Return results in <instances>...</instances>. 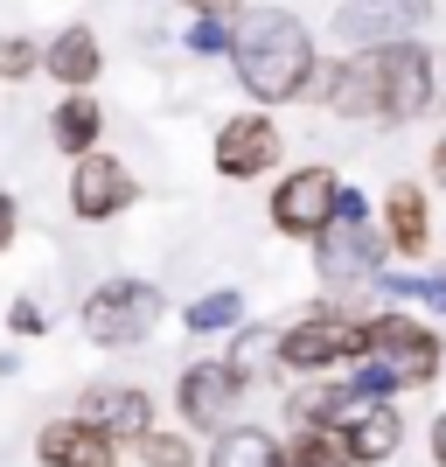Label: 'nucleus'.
Wrapping results in <instances>:
<instances>
[{
  "label": "nucleus",
  "instance_id": "nucleus-4",
  "mask_svg": "<svg viewBox=\"0 0 446 467\" xmlns=\"http://www.w3.org/2000/svg\"><path fill=\"white\" fill-rule=\"evenodd\" d=\"M363 321L369 314L342 307V300H314L300 321L279 328V370L286 377H335L363 356Z\"/></svg>",
  "mask_w": 446,
  "mask_h": 467
},
{
  "label": "nucleus",
  "instance_id": "nucleus-32",
  "mask_svg": "<svg viewBox=\"0 0 446 467\" xmlns=\"http://www.w3.org/2000/svg\"><path fill=\"white\" fill-rule=\"evenodd\" d=\"M440 273H446V265H440Z\"/></svg>",
  "mask_w": 446,
  "mask_h": 467
},
{
  "label": "nucleus",
  "instance_id": "nucleus-30",
  "mask_svg": "<svg viewBox=\"0 0 446 467\" xmlns=\"http://www.w3.org/2000/svg\"><path fill=\"white\" fill-rule=\"evenodd\" d=\"M432 182H440V189H446V133L432 140Z\"/></svg>",
  "mask_w": 446,
  "mask_h": 467
},
{
  "label": "nucleus",
  "instance_id": "nucleus-18",
  "mask_svg": "<svg viewBox=\"0 0 446 467\" xmlns=\"http://www.w3.org/2000/svg\"><path fill=\"white\" fill-rule=\"evenodd\" d=\"M202 467H286V440H279L272 426H252V419H237V426H223V432L210 440Z\"/></svg>",
  "mask_w": 446,
  "mask_h": 467
},
{
  "label": "nucleus",
  "instance_id": "nucleus-6",
  "mask_svg": "<svg viewBox=\"0 0 446 467\" xmlns=\"http://www.w3.org/2000/svg\"><path fill=\"white\" fill-rule=\"evenodd\" d=\"M342 189L349 182L335 175L328 161H307V168H286V175L272 182L265 195V216H272V231L293 237V244H314V237L335 223V202H342Z\"/></svg>",
  "mask_w": 446,
  "mask_h": 467
},
{
  "label": "nucleus",
  "instance_id": "nucleus-28",
  "mask_svg": "<svg viewBox=\"0 0 446 467\" xmlns=\"http://www.w3.org/2000/svg\"><path fill=\"white\" fill-rule=\"evenodd\" d=\"M182 7H189V15H223V21L244 15V0H182Z\"/></svg>",
  "mask_w": 446,
  "mask_h": 467
},
{
  "label": "nucleus",
  "instance_id": "nucleus-3",
  "mask_svg": "<svg viewBox=\"0 0 446 467\" xmlns=\"http://www.w3.org/2000/svg\"><path fill=\"white\" fill-rule=\"evenodd\" d=\"M314 252V273H321V286H328V300H363V293H377V279L390 273V237H384V223L369 216V202L356 189H342V202H335V223L321 237L307 244ZM363 314V307H356Z\"/></svg>",
  "mask_w": 446,
  "mask_h": 467
},
{
  "label": "nucleus",
  "instance_id": "nucleus-26",
  "mask_svg": "<svg viewBox=\"0 0 446 467\" xmlns=\"http://www.w3.org/2000/svg\"><path fill=\"white\" fill-rule=\"evenodd\" d=\"M7 328H15V335H49V307H42V300H28V293H21L15 307H7Z\"/></svg>",
  "mask_w": 446,
  "mask_h": 467
},
{
  "label": "nucleus",
  "instance_id": "nucleus-24",
  "mask_svg": "<svg viewBox=\"0 0 446 467\" xmlns=\"http://www.w3.org/2000/svg\"><path fill=\"white\" fill-rule=\"evenodd\" d=\"M231 36H237V21L223 15H195V28L182 42H189V57H231Z\"/></svg>",
  "mask_w": 446,
  "mask_h": 467
},
{
  "label": "nucleus",
  "instance_id": "nucleus-2",
  "mask_svg": "<svg viewBox=\"0 0 446 467\" xmlns=\"http://www.w3.org/2000/svg\"><path fill=\"white\" fill-rule=\"evenodd\" d=\"M446 370V342L426 314L411 307H377L363 321V356L349 363V377L369 398H405V390H426Z\"/></svg>",
  "mask_w": 446,
  "mask_h": 467
},
{
  "label": "nucleus",
  "instance_id": "nucleus-22",
  "mask_svg": "<svg viewBox=\"0 0 446 467\" xmlns=\"http://www.w3.org/2000/svg\"><path fill=\"white\" fill-rule=\"evenodd\" d=\"M140 467H195V432L189 426H154V432H147V440H140Z\"/></svg>",
  "mask_w": 446,
  "mask_h": 467
},
{
  "label": "nucleus",
  "instance_id": "nucleus-31",
  "mask_svg": "<svg viewBox=\"0 0 446 467\" xmlns=\"http://www.w3.org/2000/svg\"><path fill=\"white\" fill-rule=\"evenodd\" d=\"M432 78H440V105H446V49H432Z\"/></svg>",
  "mask_w": 446,
  "mask_h": 467
},
{
  "label": "nucleus",
  "instance_id": "nucleus-17",
  "mask_svg": "<svg viewBox=\"0 0 446 467\" xmlns=\"http://www.w3.org/2000/svg\"><path fill=\"white\" fill-rule=\"evenodd\" d=\"M42 70H49L63 91H91L98 70H105V49H98V36L78 21V28H57V36H49V49H42Z\"/></svg>",
  "mask_w": 446,
  "mask_h": 467
},
{
  "label": "nucleus",
  "instance_id": "nucleus-14",
  "mask_svg": "<svg viewBox=\"0 0 446 467\" xmlns=\"http://www.w3.org/2000/svg\"><path fill=\"white\" fill-rule=\"evenodd\" d=\"M377 223H384L390 252L411 258V265L432 252V195L419 189V182H390L384 202H377Z\"/></svg>",
  "mask_w": 446,
  "mask_h": 467
},
{
  "label": "nucleus",
  "instance_id": "nucleus-16",
  "mask_svg": "<svg viewBox=\"0 0 446 467\" xmlns=\"http://www.w3.org/2000/svg\"><path fill=\"white\" fill-rule=\"evenodd\" d=\"M349 405H356V377H349V370H335V377H300V384L286 390V426H293V432H335Z\"/></svg>",
  "mask_w": 446,
  "mask_h": 467
},
{
  "label": "nucleus",
  "instance_id": "nucleus-19",
  "mask_svg": "<svg viewBox=\"0 0 446 467\" xmlns=\"http://www.w3.org/2000/svg\"><path fill=\"white\" fill-rule=\"evenodd\" d=\"M98 133H105L98 98H91V91H63V105L49 112V140H57V154H70V161L98 154Z\"/></svg>",
  "mask_w": 446,
  "mask_h": 467
},
{
  "label": "nucleus",
  "instance_id": "nucleus-27",
  "mask_svg": "<svg viewBox=\"0 0 446 467\" xmlns=\"http://www.w3.org/2000/svg\"><path fill=\"white\" fill-rule=\"evenodd\" d=\"M15 231H21V202H15L7 189H0V252L15 244Z\"/></svg>",
  "mask_w": 446,
  "mask_h": 467
},
{
  "label": "nucleus",
  "instance_id": "nucleus-13",
  "mask_svg": "<svg viewBox=\"0 0 446 467\" xmlns=\"http://www.w3.org/2000/svg\"><path fill=\"white\" fill-rule=\"evenodd\" d=\"M78 419L98 426V432H112L119 447H140V440L154 432V398H147L140 384H84Z\"/></svg>",
  "mask_w": 446,
  "mask_h": 467
},
{
  "label": "nucleus",
  "instance_id": "nucleus-29",
  "mask_svg": "<svg viewBox=\"0 0 446 467\" xmlns=\"http://www.w3.org/2000/svg\"><path fill=\"white\" fill-rule=\"evenodd\" d=\"M426 447H432V467H446V411L432 419V432H426Z\"/></svg>",
  "mask_w": 446,
  "mask_h": 467
},
{
  "label": "nucleus",
  "instance_id": "nucleus-8",
  "mask_svg": "<svg viewBox=\"0 0 446 467\" xmlns=\"http://www.w3.org/2000/svg\"><path fill=\"white\" fill-rule=\"evenodd\" d=\"M279 154H286V133H279V119L265 112V105H252V112H231L223 126H216V175L223 182H265L272 168H279Z\"/></svg>",
  "mask_w": 446,
  "mask_h": 467
},
{
  "label": "nucleus",
  "instance_id": "nucleus-1",
  "mask_svg": "<svg viewBox=\"0 0 446 467\" xmlns=\"http://www.w3.org/2000/svg\"><path fill=\"white\" fill-rule=\"evenodd\" d=\"M231 70L244 84L252 105H307L314 70H321V49H314V28L293 7H244L231 36Z\"/></svg>",
  "mask_w": 446,
  "mask_h": 467
},
{
  "label": "nucleus",
  "instance_id": "nucleus-9",
  "mask_svg": "<svg viewBox=\"0 0 446 467\" xmlns=\"http://www.w3.org/2000/svg\"><path fill=\"white\" fill-rule=\"evenodd\" d=\"M377 78H384V126H419L426 112H440V78H432L426 42L377 49Z\"/></svg>",
  "mask_w": 446,
  "mask_h": 467
},
{
  "label": "nucleus",
  "instance_id": "nucleus-12",
  "mask_svg": "<svg viewBox=\"0 0 446 467\" xmlns=\"http://www.w3.org/2000/svg\"><path fill=\"white\" fill-rule=\"evenodd\" d=\"M335 440H342V453H349L356 467H384L390 453L405 447V411H398V398H369V390L356 384V405L342 411Z\"/></svg>",
  "mask_w": 446,
  "mask_h": 467
},
{
  "label": "nucleus",
  "instance_id": "nucleus-21",
  "mask_svg": "<svg viewBox=\"0 0 446 467\" xmlns=\"http://www.w3.org/2000/svg\"><path fill=\"white\" fill-rule=\"evenodd\" d=\"M231 370L244 377V384H258V377L279 370V321H244V328L231 335Z\"/></svg>",
  "mask_w": 446,
  "mask_h": 467
},
{
  "label": "nucleus",
  "instance_id": "nucleus-10",
  "mask_svg": "<svg viewBox=\"0 0 446 467\" xmlns=\"http://www.w3.org/2000/svg\"><path fill=\"white\" fill-rule=\"evenodd\" d=\"M432 0H342L335 42L342 49H390V42H426Z\"/></svg>",
  "mask_w": 446,
  "mask_h": 467
},
{
  "label": "nucleus",
  "instance_id": "nucleus-23",
  "mask_svg": "<svg viewBox=\"0 0 446 467\" xmlns=\"http://www.w3.org/2000/svg\"><path fill=\"white\" fill-rule=\"evenodd\" d=\"M286 467H356V461L342 453L335 432H293L286 440Z\"/></svg>",
  "mask_w": 446,
  "mask_h": 467
},
{
  "label": "nucleus",
  "instance_id": "nucleus-15",
  "mask_svg": "<svg viewBox=\"0 0 446 467\" xmlns=\"http://www.w3.org/2000/svg\"><path fill=\"white\" fill-rule=\"evenodd\" d=\"M36 461L42 467H119V440L84 426L78 411H70V419H49L36 432Z\"/></svg>",
  "mask_w": 446,
  "mask_h": 467
},
{
  "label": "nucleus",
  "instance_id": "nucleus-11",
  "mask_svg": "<svg viewBox=\"0 0 446 467\" xmlns=\"http://www.w3.org/2000/svg\"><path fill=\"white\" fill-rule=\"evenodd\" d=\"M140 202V182L126 161H112L105 147L84 161H70V216L78 223H112V216H126Z\"/></svg>",
  "mask_w": 446,
  "mask_h": 467
},
{
  "label": "nucleus",
  "instance_id": "nucleus-25",
  "mask_svg": "<svg viewBox=\"0 0 446 467\" xmlns=\"http://www.w3.org/2000/svg\"><path fill=\"white\" fill-rule=\"evenodd\" d=\"M42 70V49L28 36H0V84H21Z\"/></svg>",
  "mask_w": 446,
  "mask_h": 467
},
{
  "label": "nucleus",
  "instance_id": "nucleus-7",
  "mask_svg": "<svg viewBox=\"0 0 446 467\" xmlns=\"http://www.w3.org/2000/svg\"><path fill=\"white\" fill-rule=\"evenodd\" d=\"M244 390L252 384L231 370V356H195V363H182V377H175V411H182V426H189L195 440H216L223 426H237Z\"/></svg>",
  "mask_w": 446,
  "mask_h": 467
},
{
  "label": "nucleus",
  "instance_id": "nucleus-5",
  "mask_svg": "<svg viewBox=\"0 0 446 467\" xmlns=\"http://www.w3.org/2000/svg\"><path fill=\"white\" fill-rule=\"evenodd\" d=\"M161 321H168V293L154 279H98L78 307L84 342L98 349H140V342H154Z\"/></svg>",
  "mask_w": 446,
  "mask_h": 467
},
{
  "label": "nucleus",
  "instance_id": "nucleus-20",
  "mask_svg": "<svg viewBox=\"0 0 446 467\" xmlns=\"http://www.w3.org/2000/svg\"><path fill=\"white\" fill-rule=\"evenodd\" d=\"M252 321V307H244V293L237 286H210V293H195L189 307H182V328L202 342V335H237Z\"/></svg>",
  "mask_w": 446,
  "mask_h": 467
}]
</instances>
